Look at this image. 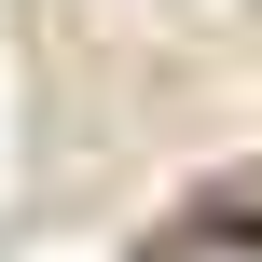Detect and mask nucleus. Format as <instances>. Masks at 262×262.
Returning <instances> with one entry per match:
<instances>
[{"mask_svg": "<svg viewBox=\"0 0 262 262\" xmlns=\"http://www.w3.org/2000/svg\"><path fill=\"white\" fill-rule=\"evenodd\" d=\"M152 262H262V221H180Z\"/></svg>", "mask_w": 262, "mask_h": 262, "instance_id": "obj_1", "label": "nucleus"}]
</instances>
